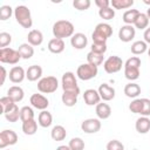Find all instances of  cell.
Instances as JSON below:
<instances>
[{
    "label": "cell",
    "mask_w": 150,
    "mask_h": 150,
    "mask_svg": "<svg viewBox=\"0 0 150 150\" xmlns=\"http://www.w3.org/2000/svg\"><path fill=\"white\" fill-rule=\"evenodd\" d=\"M101 121L98 118H87L81 123V129L86 134H96L101 130Z\"/></svg>",
    "instance_id": "cell-10"
},
{
    "label": "cell",
    "mask_w": 150,
    "mask_h": 150,
    "mask_svg": "<svg viewBox=\"0 0 150 150\" xmlns=\"http://www.w3.org/2000/svg\"><path fill=\"white\" fill-rule=\"evenodd\" d=\"M141 116L149 117L150 116V100L149 98H142V107H141Z\"/></svg>",
    "instance_id": "cell-41"
},
{
    "label": "cell",
    "mask_w": 150,
    "mask_h": 150,
    "mask_svg": "<svg viewBox=\"0 0 150 150\" xmlns=\"http://www.w3.org/2000/svg\"><path fill=\"white\" fill-rule=\"evenodd\" d=\"M112 35V27L109 23L101 22L97 23L93 34V43H107V40Z\"/></svg>",
    "instance_id": "cell-2"
},
{
    "label": "cell",
    "mask_w": 150,
    "mask_h": 150,
    "mask_svg": "<svg viewBox=\"0 0 150 150\" xmlns=\"http://www.w3.org/2000/svg\"><path fill=\"white\" fill-rule=\"evenodd\" d=\"M143 38H144V41H145L146 43L150 45V27H148V28L144 30V33H143Z\"/></svg>",
    "instance_id": "cell-49"
},
{
    "label": "cell",
    "mask_w": 150,
    "mask_h": 150,
    "mask_svg": "<svg viewBox=\"0 0 150 150\" xmlns=\"http://www.w3.org/2000/svg\"><path fill=\"white\" fill-rule=\"evenodd\" d=\"M14 18H15L16 22L20 26H22L23 28H30L33 25L30 11L25 5H19L14 8Z\"/></svg>",
    "instance_id": "cell-3"
},
{
    "label": "cell",
    "mask_w": 150,
    "mask_h": 150,
    "mask_svg": "<svg viewBox=\"0 0 150 150\" xmlns=\"http://www.w3.org/2000/svg\"><path fill=\"white\" fill-rule=\"evenodd\" d=\"M135 129L138 134H148L150 131V120L149 117L141 116L136 120Z\"/></svg>",
    "instance_id": "cell-21"
},
{
    "label": "cell",
    "mask_w": 150,
    "mask_h": 150,
    "mask_svg": "<svg viewBox=\"0 0 150 150\" xmlns=\"http://www.w3.org/2000/svg\"><path fill=\"white\" fill-rule=\"evenodd\" d=\"M20 120L22 122L34 120V110H33V108L32 107H28V105L22 107L20 109Z\"/></svg>",
    "instance_id": "cell-35"
},
{
    "label": "cell",
    "mask_w": 150,
    "mask_h": 150,
    "mask_svg": "<svg viewBox=\"0 0 150 150\" xmlns=\"http://www.w3.org/2000/svg\"><path fill=\"white\" fill-rule=\"evenodd\" d=\"M107 49H108L107 43H93L90 52H94V53L103 54V55H104V53L107 52Z\"/></svg>",
    "instance_id": "cell-46"
},
{
    "label": "cell",
    "mask_w": 150,
    "mask_h": 150,
    "mask_svg": "<svg viewBox=\"0 0 150 150\" xmlns=\"http://www.w3.org/2000/svg\"><path fill=\"white\" fill-rule=\"evenodd\" d=\"M70 45L75 49H83L88 45V38L83 33H75L70 38Z\"/></svg>",
    "instance_id": "cell-16"
},
{
    "label": "cell",
    "mask_w": 150,
    "mask_h": 150,
    "mask_svg": "<svg viewBox=\"0 0 150 150\" xmlns=\"http://www.w3.org/2000/svg\"><path fill=\"white\" fill-rule=\"evenodd\" d=\"M139 11L138 9H128L123 13V16H122V20L125 25H131L134 26V23L136 22L138 15H139Z\"/></svg>",
    "instance_id": "cell-27"
},
{
    "label": "cell",
    "mask_w": 150,
    "mask_h": 150,
    "mask_svg": "<svg viewBox=\"0 0 150 150\" xmlns=\"http://www.w3.org/2000/svg\"><path fill=\"white\" fill-rule=\"evenodd\" d=\"M95 5L98 7V9H103V8L110 7V1L109 0H95Z\"/></svg>",
    "instance_id": "cell-48"
},
{
    "label": "cell",
    "mask_w": 150,
    "mask_h": 150,
    "mask_svg": "<svg viewBox=\"0 0 150 150\" xmlns=\"http://www.w3.org/2000/svg\"><path fill=\"white\" fill-rule=\"evenodd\" d=\"M67 136V131H66V128L63 125H55L53 127L52 131H50V137L53 141H56V142H61L66 138Z\"/></svg>",
    "instance_id": "cell-26"
},
{
    "label": "cell",
    "mask_w": 150,
    "mask_h": 150,
    "mask_svg": "<svg viewBox=\"0 0 150 150\" xmlns=\"http://www.w3.org/2000/svg\"><path fill=\"white\" fill-rule=\"evenodd\" d=\"M22 131L25 135H28V136L34 135L38 131V122L35 120L22 122Z\"/></svg>",
    "instance_id": "cell-31"
},
{
    "label": "cell",
    "mask_w": 150,
    "mask_h": 150,
    "mask_svg": "<svg viewBox=\"0 0 150 150\" xmlns=\"http://www.w3.org/2000/svg\"><path fill=\"white\" fill-rule=\"evenodd\" d=\"M29 102H30V104H32L33 108H35L38 110H41V111L42 110H46L48 108V105H49L48 98L46 96H43L42 94H38V93L36 94H33L30 96Z\"/></svg>",
    "instance_id": "cell-11"
},
{
    "label": "cell",
    "mask_w": 150,
    "mask_h": 150,
    "mask_svg": "<svg viewBox=\"0 0 150 150\" xmlns=\"http://www.w3.org/2000/svg\"><path fill=\"white\" fill-rule=\"evenodd\" d=\"M124 94L129 98H137V96L141 94V87L135 82H129L124 87Z\"/></svg>",
    "instance_id": "cell-25"
},
{
    "label": "cell",
    "mask_w": 150,
    "mask_h": 150,
    "mask_svg": "<svg viewBox=\"0 0 150 150\" xmlns=\"http://www.w3.org/2000/svg\"><path fill=\"white\" fill-rule=\"evenodd\" d=\"M53 35L56 39H64V38H71L75 33L74 25L68 20H59L53 25Z\"/></svg>",
    "instance_id": "cell-1"
},
{
    "label": "cell",
    "mask_w": 150,
    "mask_h": 150,
    "mask_svg": "<svg viewBox=\"0 0 150 150\" xmlns=\"http://www.w3.org/2000/svg\"><path fill=\"white\" fill-rule=\"evenodd\" d=\"M98 15L101 19L103 20H112L115 18V9L112 7H108V8H103V9H98Z\"/></svg>",
    "instance_id": "cell-37"
},
{
    "label": "cell",
    "mask_w": 150,
    "mask_h": 150,
    "mask_svg": "<svg viewBox=\"0 0 150 150\" xmlns=\"http://www.w3.org/2000/svg\"><path fill=\"white\" fill-rule=\"evenodd\" d=\"M148 56H149V57H150V47H149V48H148Z\"/></svg>",
    "instance_id": "cell-54"
},
{
    "label": "cell",
    "mask_w": 150,
    "mask_h": 150,
    "mask_svg": "<svg viewBox=\"0 0 150 150\" xmlns=\"http://www.w3.org/2000/svg\"><path fill=\"white\" fill-rule=\"evenodd\" d=\"M27 41L33 47L40 46L43 42V34L39 29H32L27 35Z\"/></svg>",
    "instance_id": "cell-23"
},
{
    "label": "cell",
    "mask_w": 150,
    "mask_h": 150,
    "mask_svg": "<svg viewBox=\"0 0 150 150\" xmlns=\"http://www.w3.org/2000/svg\"><path fill=\"white\" fill-rule=\"evenodd\" d=\"M107 150H124V145L118 139H111L107 143Z\"/></svg>",
    "instance_id": "cell-44"
},
{
    "label": "cell",
    "mask_w": 150,
    "mask_h": 150,
    "mask_svg": "<svg viewBox=\"0 0 150 150\" xmlns=\"http://www.w3.org/2000/svg\"><path fill=\"white\" fill-rule=\"evenodd\" d=\"M69 148L70 150H83L84 149V141L81 137H73L69 141Z\"/></svg>",
    "instance_id": "cell-38"
},
{
    "label": "cell",
    "mask_w": 150,
    "mask_h": 150,
    "mask_svg": "<svg viewBox=\"0 0 150 150\" xmlns=\"http://www.w3.org/2000/svg\"><path fill=\"white\" fill-rule=\"evenodd\" d=\"M90 5H91L90 0H74L73 1V6L77 11H86L90 7Z\"/></svg>",
    "instance_id": "cell-40"
},
{
    "label": "cell",
    "mask_w": 150,
    "mask_h": 150,
    "mask_svg": "<svg viewBox=\"0 0 150 150\" xmlns=\"http://www.w3.org/2000/svg\"><path fill=\"white\" fill-rule=\"evenodd\" d=\"M18 142V135L12 129H5L0 132V149H5L6 146L14 145Z\"/></svg>",
    "instance_id": "cell-9"
},
{
    "label": "cell",
    "mask_w": 150,
    "mask_h": 150,
    "mask_svg": "<svg viewBox=\"0 0 150 150\" xmlns=\"http://www.w3.org/2000/svg\"><path fill=\"white\" fill-rule=\"evenodd\" d=\"M59 88V81L55 76H46L39 80L38 90L42 94H52Z\"/></svg>",
    "instance_id": "cell-4"
},
{
    "label": "cell",
    "mask_w": 150,
    "mask_h": 150,
    "mask_svg": "<svg viewBox=\"0 0 150 150\" xmlns=\"http://www.w3.org/2000/svg\"><path fill=\"white\" fill-rule=\"evenodd\" d=\"M148 43L145 41H142V40H138V41H135L132 45H131V53L134 55H142L144 54L145 52H148Z\"/></svg>",
    "instance_id": "cell-30"
},
{
    "label": "cell",
    "mask_w": 150,
    "mask_h": 150,
    "mask_svg": "<svg viewBox=\"0 0 150 150\" xmlns=\"http://www.w3.org/2000/svg\"><path fill=\"white\" fill-rule=\"evenodd\" d=\"M122 67H124V63H123L122 59L117 55H111L103 62V68H104L105 73H108V74L118 73L122 69Z\"/></svg>",
    "instance_id": "cell-8"
},
{
    "label": "cell",
    "mask_w": 150,
    "mask_h": 150,
    "mask_svg": "<svg viewBox=\"0 0 150 150\" xmlns=\"http://www.w3.org/2000/svg\"><path fill=\"white\" fill-rule=\"evenodd\" d=\"M38 123L40 127L42 128H48L52 125L53 123V116L49 111L47 110H42L40 114H39V117H38Z\"/></svg>",
    "instance_id": "cell-28"
},
{
    "label": "cell",
    "mask_w": 150,
    "mask_h": 150,
    "mask_svg": "<svg viewBox=\"0 0 150 150\" xmlns=\"http://www.w3.org/2000/svg\"><path fill=\"white\" fill-rule=\"evenodd\" d=\"M141 107H142V98H135L129 104V110L134 114H139L141 112Z\"/></svg>",
    "instance_id": "cell-43"
},
{
    "label": "cell",
    "mask_w": 150,
    "mask_h": 150,
    "mask_svg": "<svg viewBox=\"0 0 150 150\" xmlns=\"http://www.w3.org/2000/svg\"><path fill=\"white\" fill-rule=\"evenodd\" d=\"M148 26H149V19H148V16H146V14L145 13H139V15H138V18H137V20H136V22L134 23V27L135 28H137V29H146L148 28Z\"/></svg>",
    "instance_id": "cell-36"
},
{
    "label": "cell",
    "mask_w": 150,
    "mask_h": 150,
    "mask_svg": "<svg viewBox=\"0 0 150 150\" xmlns=\"http://www.w3.org/2000/svg\"><path fill=\"white\" fill-rule=\"evenodd\" d=\"M21 59L19 50L13 48H0V62L8 64H16Z\"/></svg>",
    "instance_id": "cell-6"
},
{
    "label": "cell",
    "mask_w": 150,
    "mask_h": 150,
    "mask_svg": "<svg viewBox=\"0 0 150 150\" xmlns=\"http://www.w3.org/2000/svg\"><path fill=\"white\" fill-rule=\"evenodd\" d=\"M104 62V56L103 54H97V53H94V52H89L87 54V63H90L93 66H101L102 63Z\"/></svg>",
    "instance_id": "cell-32"
},
{
    "label": "cell",
    "mask_w": 150,
    "mask_h": 150,
    "mask_svg": "<svg viewBox=\"0 0 150 150\" xmlns=\"http://www.w3.org/2000/svg\"><path fill=\"white\" fill-rule=\"evenodd\" d=\"M110 5L114 9H127L132 7L134 0H111Z\"/></svg>",
    "instance_id": "cell-34"
},
{
    "label": "cell",
    "mask_w": 150,
    "mask_h": 150,
    "mask_svg": "<svg viewBox=\"0 0 150 150\" xmlns=\"http://www.w3.org/2000/svg\"><path fill=\"white\" fill-rule=\"evenodd\" d=\"M136 35V28L131 25H123L118 30V39L122 42H130Z\"/></svg>",
    "instance_id": "cell-12"
},
{
    "label": "cell",
    "mask_w": 150,
    "mask_h": 150,
    "mask_svg": "<svg viewBox=\"0 0 150 150\" xmlns=\"http://www.w3.org/2000/svg\"><path fill=\"white\" fill-rule=\"evenodd\" d=\"M143 2H144L145 5H149V6H150V0H143Z\"/></svg>",
    "instance_id": "cell-53"
},
{
    "label": "cell",
    "mask_w": 150,
    "mask_h": 150,
    "mask_svg": "<svg viewBox=\"0 0 150 150\" xmlns=\"http://www.w3.org/2000/svg\"><path fill=\"white\" fill-rule=\"evenodd\" d=\"M79 91H63L61 100L62 103L66 107H74L77 103V96H79Z\"/></svg>",
    "instance_id": "cell-24"
},
{
    "label": "cell",
    "mask_w": 150,
    "mask_h": 150,
    "mask_svg": "<svg viewBox=\"0 0 150 150\" xmlns=\"http://www.w3.org/2000/svg\"><path fill=\"white\" fill-rule=\"evenodd\" d=\"M15 102H13V100L11 98V97H8V96H4V97H1L0 98V105H1V114H4V111L7 109V108H9L11 105H13Z\"/></svg>",
    "instance_id": "cell-47"
},
{
    "label": "cell",
    "mask_w": 150,
    "mask_h": 150,
    "mask_svg": "<svg viewBox=\"0 0 150 150\" xmlns=\"http://www.w3.org/2000/svg\"><path fill=\"white\" fill-rule=\"evenodd\" d=\"M97 73H98V68L96 66H93L90 63H83L77 67L76 76L82 81H89L96 77Z\"/></svg>",
    "instance_id": "cell-5"
},
{
    "label": "cell",
    "mask_w": 150,
    "mask_h": 150,
    "mask_svg": "<svg viewBox=\"0 0 150 150\" xmlns=\"http://www.w3.org/2000/svg\"><path fill=\"white\" fill-rule=\"evenodd\" d=\"M4 150H5V149H4Z\"/></svg>",
    "instance_id": "cell-56"
},
{
    "label": "cell",
    "mask_w": 150,
    "mask_h": 150,
    "mask_svg": "<svg viewBox=\"0 0 150 150\" xmlns=\"http://www.w3.org/2000/svg\"><path fill=\"white\" fill-rule=\"evenodd\" d=\"M42 76V68L39 64H32L26 70V79L30 82L38 81Z\"/></svg>",
    "instance_id": "cell-19"
},
{
    "label": "cell",
    "mask_w": 150,
    "mask_h": 150,
    "mask_svg": "<svg viewBox=\"0 0 150 150\" xmlns=\"http://www.w3.org/2000/svg\"><path fill=\"white\" fill-rule=\"evenodd\" d=\"M7 96L11 97L13 100V102L18 103V102H20V101L23 100L25 93H23V89L21 87H19V86H12L7 90Z\"/></svg>",
    "instance_id": "cell-22"
},
{
    "label": "cell",
    "mask_w": 150,
    "mask_h": 150,
    "mask_svg": "<svg viewBox=\"0 0 150 150\" xmlns=\"http://www.w3.org/2000/svg\"><path fill=\"white\" fill-rule=\"evenodd\" d=\"M97 91H98V94H100V96H101V100H103V101H105V102L114 100L115 93H116L115 89H114L111 86H109L108 83H102V84L98 87Z\"/></svg>",
    "instance_id": "cell-15"
},
{
    "label": "cell",
    "mask_w": 150,
    "mask_h": 150,
    "mask_svg": "<svg viewBox=\"0 0 150 150\" xmlns=\"http://www.w3.org/2000/svg\"><path fill=\"white\" fill-rule=\"evenodd\" d=\"M9 81L13 83H21L26 77V71L20 66H14L8 73Z\"/></svg>",
    "instance_id": "cell-14"
},
{
    "label": "cell",
    "mask_w": 150,
    "mask_h": 150,
    "mask_svg": "<svg viewBox=\"0 0 150 150\" xmlns=\"http://www.w3.org/2000/svg\"><path fill=\"white\" fill-rule=\"evenodd\" d=\"M61 86H62L63 91H79L80 93V87L77 86V80L73 71H66L62 75Z\"/></svg>",
    "instance_id": "cell-7"
},
{
    "label": "cell",
    "mask_w": 150,
    "mask_h": 150,
    "mask_svg": "<svg viewBox=\"0 0 150 150\" xmlns=\"http://www.w3.org/2000/svg\"><path fill=\"white\" fill-rule=\"evenodd\" d=\"M141 73H139V68H135V67H124V76L127 80H129L130 82L136 81L139 77Z\"/></svg>",
    "instance_id": "cell-33"
},
{
    "label": "cell",
    "mask_w": 150,
    "mask_h": 150,
    "mask_svg": "<svg viewBox=\"0 0 150 150\" xmlns=\"http://www.w3.org/2000/svg\"><path fill=\"white\" fill-rule=\"evenodd\" d=\"M4 116L5 118L11 122V123H14L16 122L19 118H20V109L19 107L16 105V103H14L13 105H11L9 108H7L5 111H4Z\"/></svg>",
    "instance_id": "cell-20"
},
{
    "label": "cell",
    "mask_w": 150,
    "mask_h": 150,
    "mask_svg": "<svg viewBox=\"0 0 150 150\" xmlns=\"http://www.w3.org/2000/svg\"><path fill=\"white\" fill-rule=\"evenodd\" d=\"M95 112H96V116H97L98 120H107L111 115V108L108 103L100 102L95 107Z\"/></svg>",
    "instance_id": "cell-18"
},
{
    "label": "cell",
    "mask_w": 150,
    "mask_h": 150,
    "mask_svg": "<svg viewBox=\"0 0 150 150\" xmlns=\"http://www.w3.org/2000/svg\"><path fill=\"white\" fill-rule=\"evenodd\" d=\"M83 101L87 105H97L101 101V96L96 89H87L83 93Z\"/></svg>",
    "instance_id": "cell-13"
},
{
    "label": "cell",
    "mask_w": 150,
    "mask_h": 150,
    "mask_svg": "<svg viewBox=\"0 0 150 150\" xmlns=\"http://www.w3.org/2000/svg\"><path fill=\"white\" fill-rule=\"evenodd\" d=\"M6 76H7V71H6V69H5V67L2 66L1 67V82H0V84L2 86L4 83H5V80H6Z\"/></svg>",
    "instance_id": "cell-50"
},
{
    "label": "cell",
    "mask_w": 150,
    "mask_h": 150,
    "mask_svg": "<svg viewBox=\"0 0 150 150\" xmlns=\"http://www.w3.org/2000/svg\"><path fill=\"white\" fill-rule=\"evenodd\" d=\"M145 14H146V16H148V19H149V21H150V7L148 8V11H146Z\"/></svg>",
    "instance_id": "cell-52"
},
{
    "label": "cell",
    "mask_w": 150,
    "mask_h": 150,
    "mask_svg": "<svg viewBox=\"0 0 150 150\" xmlns=\"http://www.w3.org/2000/svg\"><path fill=\"white\" fill-rule=\"evenodd\" d=\"M56 150H70L69 145H60L56 148Z\"/></svg>",
    "instance_id": "cell-51"
},
{
    "label": "cell",
    "mask_w": 150,
    "mask_h": 150,
    "mask_svg": "<svg viewBox=\"0 0 150 150\" xmlns=\"http://www.w3.org/2000/svg\"><path fill=\"white\" fill-rule=\"evenodd\" d=\"M47 48L53 54H61L64 50V48H66V43H64V41L62 39L53 38V39L49 40Z\"/></svg>",
    "instance_id": "cell-17"
},
{
    "label": "cell",
    "mask_w": 150,
    "mask_h": 150,
    "mask_svg": "<svg viewBox=\"0 0 150 150\" xmlns=\"http://www.w3.org/2000/svg\"><path fill=\"white\" fill-rule=\"evenodd\" d=\"M12 42V35L6 32L0 33V47L1 48H7V46Z\"/></svg>",
    "instance_id": "cell-42"
},
{
    "label": "cell",
    "mask_w": 150,
    "mask_h": 150,
    "mask_svg": "<svg viewBox=\"0 0 150 150\" xmlns=\"http://www.w3.org/2000/svg\"><path fill=\"white\" fill-rule=\"evenodd\" d=\"M141 59L138 56H131L129 57L125 62H124V67H135V68H139L141 67Z\"/></svg>",
    "instance_id": "cell-45"
},
{
    "label": "cell",
    "mask_w": 150,
    "mask_h": 150,
    "mask_svg": "<svg viewBox=\"0 0 150 150\" xmlns=\"http://www.w3.org/2000/svg\"><path fill=\"white\" fill-rule=\"evenodd\" d=\"M12 14H14V9L11 7V6H7V5H4L0 7V20L1 21H6L8 20Z\"/></svg>",
    "instance_id": "cell-39"
},
{
    "label": "cell",
    "mask_w": 150,
    "mask_h": 150,
    "mask_svg": "<svg viewBox=\"0 0 150 150\" xmlns=\"http://www.w3.org/2000/svg\"><path fill=\"white\" fill-rule=\"evenodd\" d=\"M132 150H138V149H132Z\"/></svg>",
    "instance_id": "cell-55"
},
{
    "label": "cell",
    "mask_w": 150,
    "mask_h": 150,
    "mask_svg": "<svg viewBox=\"0 0 150 150\" xmlns=\"http://www.w3.org/2000/svg\"><path fill=\"white\" fill-rule=\"evenodd\" d=\"M18 50L21 55V59H25V60H29L34 55V47L32 45H29L28 42L27 43H21L19 46Z\"/></svg>",
    "instance_id": "cell-29"
}]
</instances>
